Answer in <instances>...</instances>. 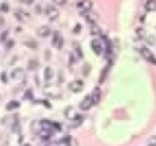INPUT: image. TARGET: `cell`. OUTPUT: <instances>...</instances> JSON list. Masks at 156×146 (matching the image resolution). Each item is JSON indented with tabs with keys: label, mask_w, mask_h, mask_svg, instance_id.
<instances>
[{
	"label": "cell",
	"mask_w": 156,
	"mask_h": 146,
	"mask_svg": "<svg viewBox=\"0 0 156 146\" xmlns=\"http://www.w3.org/2000/svg\"><path fill=\"white\" fill-rule=\"evenodd\" d=\"M140 53H141V56L147 60V62H149L151 64H155V66H156V57H155V55H153L152 52H151V49H149V48L141 47L140 48Z\"/></svg>",
	"instance_id": "1"
},
{
	"label": "cell",
	"mask_w": 156,
	"mask_h": 146,
	"mask_svg": "<svg viewBox=\"0 0 156 146\" xmlns=\"http://www.w3.org/2000/svg\"><path fill=\"white\" fill-rule=\"evenodd\" d=\"M43 93L48 97H52V99H59L60 97V90L58 86H44L43 89Z\"/></svg>",
	"instance_id": "2"
},
{
	"label": "cell",
	"mask_w": 156,
	"mask_h": 146,
	"mask_svg": "<svg viewBox=\"0 0 156 146\" xmlns=\"http://www.w3.org/2000/svg\"><path fill=\"white\" fill-rule=\"evenodd\" d=\"M82 89H84V82L81 79H76L71 83H68V90L73 93H80Z\"/></svg>",
	"instance_id": "3"
},
{
	"label": "cell",
	"mask_w": 156,
	"mask_h": 146,
	"mask_svg": "<svg viewBox=\"0 0 156 146\" xmlns=\"http://www.w3.org/2000/svg\"><path fill=\"white\" fill-rule=\"evenodd\" d=\"M45 15L48 16L49 19H56L59 16V11L56 7H53V4H48L45 7Z\"/></svg>",
	"instance_id": "4"
},
{
	"label": "cell",
	"mask_w": 156,
	"mask_h": 146,
	"mask_svg": "<svg viewBox=\"0 0 156 146\" xmlns=\"http://www.w3.org/2000/svg\"><path fill=\"white\" fill-rule=\"evenodd\" d=\"M92 6H93V3L90 0H81L80 3L77 4V8H78V11H81L84 14V12H86V11H90V10H92Z\"/></svg>",
	"instance_id": "5"
},
{
	"label": "cell",
	"mask_w": 156,
	"mask_h": 146,
	"mask_svg": "<svg viewBox=\"0 0 156 146\" xmlns=\"http://www.w3.org/2000/svg\"><path fill=\"white\" fill-rule=\"evenodd\" d=\"M52 45L56 47L58 49H62L63 47V37L60 34V32H53V37H52Z\"/></svg>",
	"instance_id": "6"
},
{
	"label": "cell",
	"mask_w": 156,
	"mask_h": 146,
	"mask_svg": "<svg viewBox=\"0 0 156 146\" xmlns=\"http://www.w3.org/2000/svg\"><path fill=\"white\" fill-rule=\"evenodd\" d=\"M15 18L18 21H21V22H28L29 19H30V15H29V12H26V11H24V10H15Z\"/></svg>",
	"instance_id": "7"
},
{
	"label": "cell",
	"mask_w": 156,
	"mask_h": 146,
	"mask_svg": "<svg viewBox=\"0 0 156 146\" xmlns=\"http://www.w3.org/2000/svg\"><path fill=\"white\" fill-rule=\"evenodd\" d=\"M25 77V71H24V68H14L11 71V74H10V78L12 79V81H19L21 78H24Z\"/></svg>",
	"instance_id": "8"
},
{
	"label": "cell",
	"mask_w": 156,
	"mask_h": 146,
	"mask_svg": "<svg viewBox=\"0 0 156 146\" xmlns=\"http://www.w3.org/2000/svg\"><path fill=\"white\" fill-rule=\"evenodd\" d=\"M90 47H92V51L95 52L96 55H101V53H103V44H101L99 40H92Z\"/></svg>",
	"instance_id": "9"
},
{
	"label": "cell",
	"mask_w": 156,
	"mask_h": 146,
	"mask_svg": "<svg viewBox=\"0 0 156 146\" xmlns=\"http://www.w3.org/2000/svg\"><path fill=\"white\" fill-rule=\"evenodd\" d=\"M90 99H92L93 105H96V104L100 103V100H101V90L99 89V87H95V89H93L92 94H90Z\"/></svg>",
	"instance_id": "10"
},
{
	"label": "cell",
	"mask_w": 156,
	"mask_h": 146,
	"mask_svg": "<svg viewBox=\"0 0 156 146\" xmlns=\"http://www.w3.org/2000/svg\"><path fill=\"white\" fill-rule=\"evenodd\" d=\"M93 105V103H92V99H90V96H86L82 101H81V104H80V108L82 111H88L89 108Z\"/></svg>",
	"instance_id": "11"
},
{
	"label": "cell",
	"mask_w": 156,
	"mask_h": 146,
	"mask_svg": "<svg viewBox=\"0 0 156 146\" xmlns=\"http://www.w3.org/2000/svg\"><path fill=\"white\" fill-rule=\"evenodd\" d=\"M64 116H66V119H68V120H74V119L77 118V112H76V109H74V107L66 108V109H64Z\"/></svg>",
	"instance_id": "12"
},
{
	"label": "cell",
	"mask_w": 156,
	"mask_h": 146,
	"mask_svg": "<svg viewBox=\"0 0 156 146\" xmlns=\"http://www.w3.org/2000/svg\"><path fill=\"white\" fill-rule=\"evenodd\" d=\"M49 34H51V29H49L48 26H40V28L37 29V36L38 37L45 38V37H48Z\"/></svg>",
	"instance_id": "13"
},
{
	"label": "cell",
	"mask_w": 156,
	"mask_h": 146,
	"mask_svg": "<svg viewBox=\"0 0 156 146\" xmlns=\"http://www.w3.org/2000/svg\"><path fill=\"white\" fill-rule=\"evenodd\" d=\"M84 16H85V19H86V22H89V23L92 25V23H96V21H97V15L95 14V12H84Z\"/></svg>",
	"instance_id": "14"
},
{
	"label": "cell",
	"mask_w": 156,
	"mask_h": 146,
	"mask_svg": "<svg viewBox=\"0 0 156 146\" xmlns=\"http://www.w3.org/2000/svg\"><path fill=\"white\" fill-rule=\"evenodd\" d=\"M137 33L140 34V36H141V38H142V40H145V41H148V44H153V43H155V40L152 38V36H151V34H148V33H145L144 30H141V29H138V30H137Z\"/></svg>",
	"instance_id": "15"
},
{
	"label": "cell",
	"mask_w": 156,
	"mask_h": 146,
	"mask_svg": "<svg viewBox=\"0 0 156 146\" xmlns=\"http://www.w3.org/2000/svg\"><path fill=\"white\" fill-rule=\"evenodd\" d=\"M55 131H49V130H41L40 131V137L41 139H44V141H49L52 138V135H53Z\"/></svg>",
	"instance_id": "16"
},
{
	"label": "cell",
	"mask_w": 156,
	"mask_h": 146,
	"mask_svg": "<svg viewBox=\"0 0 156 146\" xmlns=\"http://www.w3.org/2000/svg\"><path fill=\"white\" fill-rule=\"evenodd\" d=\"M90 34H92L93 37L101 36V29L99 28L96 23H92V25H90Z\"/></svg>",
	"instance_id": "17"
},
{
	"label": "cell",
	"mask_w": 156,
	"mask_h": 146,
	"mask_svg": "<svg viewBox=\"0 0 156 146\" xmlns=\"http://www.w3.org/2000/svg\"><path fill=\"white\" fill-rule=\"evenodd\" d=\"M37 68H38V60H37V59L29 60V63H28V70H30V71H36Z\"/></svg>",
	"instance_id": "18"
},
{
	"label": "cell",
	"mask_w": 156,
	"mask_h": 146,
	"mask_svg": "<svg viewBox=\"0 0 156 146\" xmlns=\"http://www.w3.org/2000/svg\"><path fill=\"white\" fill-rule=\"evenodd\" d=\"M145 10H147V11H155L156 10V0H147V3H145Z\"/></svg>",
	"instance_id": "19"
},
{
	"label": "cell",
	"mask_w": 156,
	"mask_h": 146,
	"mask_svg": "<svg viewBox=\"0 0 156 146\" xmlns=\"http://www.w3.org/2000/svg\"><path fill=\"white\" fill-rule=\"evenodd\" d=\"M52 77H53V70H52L51 67H45L44 70V79L47 81V82H49L52 79Z\"/></svg>",
	"instance_id": "20"
},
{
	"label": "cell",
	"mask_w": 156,
	"mask_h": 146,
	"mask_svg": "<svg viewBox=\"0 0 156 146\" xmlns=\"http://www.w3.org/2000/svg\"><path fill=\"white\" fill-rule=\"evenodd\" d=\"M19 101H16V100H12V101H10V103L6 105V109L7 111H12V109H16V108H19Z\"/></svg>",
	"instance_id": "21"
},
{
	"label": "cell",
	"mask_w": 156,
	"mask_h": 146,
	"mask_svg": "<svg viewBox=\"0 0 156 146\" xmlns=\"http://www.w3.org/2000/svg\"><path fill=\"white\" fill-rule=\"evenodd\" d=\"M73 47H74V51H76V53H77V57H78V59H82L84 53H82V49H81L80 44H78V43H73Z\"/></svg>",
	"instance_id": "22"
},
{
	"label": "cell",
	"mask_w": 156,
	"mask_h": 146,
	"mask_svg": "<svg viewBox=\"0 0 156 146\" xmlns=\"http://www.w3.org/2000/svg\"><path fill=\"white\" fill-rule=\"evenodd\" d=\"M25 45L29 47L30 49H37V48H38V45H37V43L34 40H26V41H25Z\"/></svg>",
	"instance_id": "23"
},
{
	"label": "cell",
	"mask_w": 156,
	"mask_h": 146,
	"mask_svg": "<svg viewBox=\"0 0 156 146\" xmlns=\"http://www.w3.org/2000/svg\"><path fill=\"white\" fill-rule=\"evenodd\" d=\"M108 71H110V66H107V67H105V68L103 70V72H101V75H100V81H99L100 83H103L104 81H105V77H107Z\"/></svg>",
	"instance_id": "24"
},
{
	"label": "cell",
	"mask_w": 156,
	"mask_h": 146,
	"mask_svg": "<svg viewBox=\"0 0 156 146\" xmlns=\"http://www.w3.org/2000/svg\"><path fill=\"white\" fill-rule=\"evenodd\" d=\"M38 128L41 130V124L38 122H33V124H32V130H33V133H38Z\"/></svg>",
	"instance_id": "25"
},
{
	"label": "cell",
	"mask_w": 156,
	"mask_h": 146,
	"mask_svg": "<svg viewBox=\"0 0 156 146\" xmlns=\"http://www.w3.org/2000/svg\"><path fill=\"white\" fill-rule=\"evenodd\" d=\"M51 1L56 6H66L67 4V0H51Z\"/></svg>",
	"instance_id": "26"
},
{
	"label": "cell",
	"mask_w": 156,
	"mask_h": 146,
	"mask_svg": "<svg viewBox=\"0 0 156 146\" xmlns=\"http://www.w3.org/2000/svg\"><path fill=\"white\" fill-rule=\"evenodd\" d=\"M81 123H82V116L77 115V118L74 119V126H80Z\"/></svg>",
	"instance_id": "27"
},
{
	"label": "cell",
	"mask_w": 156,
	"mask_h": 146,
	"mask_svg": "<svg viewBox=\"0 0 156 146\" xmlns=\"http://www.w3.org/2000/svg\"><path fill=\"white\" fill-rule=\"evenodd\" d=\"M24 99L32 100V99H33V91H32V90H26V93H25V96H24Z\"/></svg>",
	"instance_id": "28"
},
{
	"label": "cell",
	"mask_w": 156,
	"mask_h": 146,
	"mask_svg": "<svg viewBox=\"0 0 156 146\" xmlns=\"http://www.w3.org/2000/svg\"><path fill=\"white\" fill-rule=\"evenodd\" d=\"M7 37H8V32L6 30V32L1 33V36H0V41H1V43H4V41L7 40Z\"/></svg>",
	"instance_id": "29"
},
{
	"label": "cell",
	"mask_w": 156,
	"mask_h": 146,
	"mask_svg": "<svg viewBox=\"0 0 156 146\" xmlns=\"http://www.w3.org/2000/svg\"><path fill=\"white\" fill-rule=\"evenodd\" d=\"M36 103H37V104H43V105H45L47 108H51V105L48 104V101H45V100H37Z\"/></svg>",
	"instance_id": "30"
},
{
	"label": "cell",
	"mask_w": 156,
	"mask_h": 146,
	"mask_svg": "<svg viewBox=\"0 0 156 146\" xmlns=\"http://www.w3.org/2000/svg\"><path fill=\"white\" fill-rule=\"evenodd\" d=\"M89 70H90V66H89V64H85L84 66V75H88Z\"/></svg>",
	"instance_id": "31"
},
{
	"label": "cell",
	"mask_w": 156,
	"mask_h": 146,
	"mask_svg": "<svg viewBox=\"0 0 156 146\" xmlns=\"http://www.w3.org/2000/svg\"><path fill=\"white\" fill-rule=\"evenodd\" d=\"M0 11H4V12L8 11V6H7V4H6V3L1 4V6H0Z\"/></svg>",
	"instance_id": "32"
},
{
	"label": "cell",
	"mask_w": 156,
	"mask_h": 146,
	"mask_svg": "<svg viewBox=\"0 0 156 146\" xmlns=\"http://www.w3.org/2000/svg\"><path fill=\"white\" fill-rule=\"evenodd\" d=\"M73 32H74V33H80L81 32V25H76V28H74Z\"/></svg>",
	"instance_id": "33"
},
{
	"label": "cell",
	"mask_w": 156,
	"mask_h": 146,
	"mask_svg": "<svg viewBox=\"0 0 156 146\" xmlns=\"http://www.w3.org/2000/svg\"><path fill=\"white\" fill-rule=\"evenodd\" d=\"M3 25H4V18L1 15H0V29L3 28Z\"/></svg>",
	"instance_id": "34"
},
{
	"label": "cell",
	"mask_w": 156,
	"mask_h": 146,
	"mask_svg": "<svg viewBox=\"0 0 156 146\" xmlns=\"http://www.w3.org/2000/svg\"><path fill=\"white\" fill-rule=\"evenodd\" d=\"M1 79H3V82H4V83L7 82V75L4 74V72H3V74H1Z\"/></svg>",
	"instance_id": "35"
},
{
	"label": "cell",
	"mask_w": 156,
	"mask_h": 146,
	"mask_svg": "<svg viewBox=\"0 0 156 146\" xmlns=\"http://www.w3.org/2000/svg\"><path fill=\"white\" fill-rule=\"evenodd\" d=\"M12 45H14V41H8V43H7V48H8V49H11Z\"/></svg>",
	"instance_id": "36"
},
{
	"label": "cell",
	"mask_w": 156,
	"mask_h": 146,
	"mask_svg": "<svg viewBox=\"0 0 156 146\" xmlns=\"http://www.w3.org/2000/svg\"><path fill=\"white\" fill-rule=\"evenodd\" d=\"M22 3H26V4H32L33 3V0H21Z\"/></svg>",
	"instance_id": "37"
},
{
	"label": "cell",
	"mask_w": 156,
	"mask_h": 146,
	"mask_svg": "<svg viewBox=\"0 0 156 146\" xmlns=\"http://www.w3.org/2000/svg\"><path fill=\"white\" fill-rule=\"evenodd\" d=\"M74 60H76V59H74V55H70V64L74 63Z\"/></svg>",
	"instance_id": "38"
},
{
	"label": "cell",
	"mask_w": 156,
	"mask_h": 146,
	"mask_svg": "<svg viewBox=\"0 0 156 146\" xmlns=\"http://www.w3.org/2000/svg\"><path fill=\"white\" fill-rule=\"evenodd\" d=\"M45 60H49V51L45 52Z\"/></svg>",
	"instance_id": "39"
},
{
	"label": "cell",
	"mask_w": 156,
	"mask_h": 146,
	"mask_svg": "<svg viewBox=\"0 0 156 146\" xmlns=\"http://www.w3.org/2000/svg\"><path fill=\"white\" fill-rule=\"evenodd\" d=\"M21 146H32L30 143H24V145H21Z\"/></svg>",
	"instance_id": "40"
},
{
	"label": "cell",
	"mask_w": 156,
	"mask_h": 146,
	"mask_svg": "<svg viewBox=\"0 0 156 146\" xmlns=\"http://www.w3.org/2000/svg\"><path fill=\"white\" fill-rule=\"evenodd\" d=\"M152 146H156V145H152Z\"/></svg>",
	"instance_id": "41"
},
{
	"label": "cell",
	"mask_w": 156,
	"mask_h": 146,
	"mask_svg": "<svg viewBox=\"0 0 156 146\" xmlns=\"http://www.w3.org/2000/svg\"><path fill=\"white\" fill-rule=\"evenodd\" d=\"M3 146H6V145H3Z\"/></svg>",
	"instance_id": "42"
}]
</instances>
